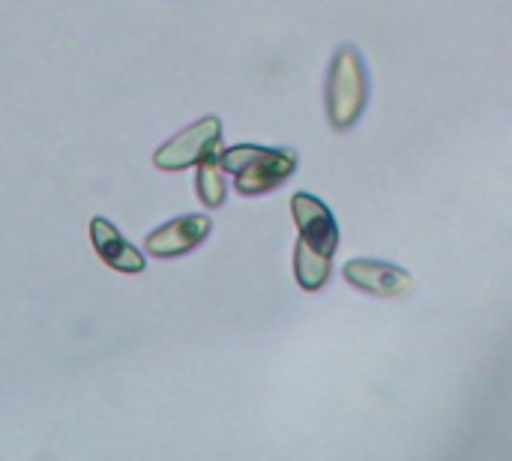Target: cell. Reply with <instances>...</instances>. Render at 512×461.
I'll use <instances>...</instances> for the list:
<instances>
[{"label": "cell", "instance_id": "1", "mask_svg": "<svg viewBox=\"0 0 512 461\" xmlns=\"http://www.w3.org/2000/svg\"><path fill=\"white\" fill-rule=\"evenodd\" d=\"M291 213L300 228V240L294 249V276L300 288L318 291L327 285L333 270V255L339 249V225L330 207L309 192H297L291 198Z\"/></svg>", "mask_w": 512, "mask_h": 461}, {"label": "cell", "instance_id": "2", "mask_svg": "<svg viewBox=\"0 0 512 461\" xmlns=\"http://www.w3.org/2000/svg\"><path fill=\"white\" fill-rule=\"evenodd\" d=\"M219 162L228 174H234V186L246 198L279 189L297 171V156L291 150L258 144H237L231 150H222Z\"/></svg>", "mask_w": 512, "mask_h": 461}, {"label": "cell", "instance_id": "3", "mask_svg": "<svg viewBox=\"0 0 512 461\" xmlns=\"http://www.w3.org/2000/svg\"><path fill=\"white\" fill-rule=\"evenodd\" d=\"M369 99V72L354 45H342L327 78V114L336 129H351Z\"/></svg>", "mask_w": 512, "mask_h": 461}, {"label": "cell", "instance_id": "4", "mask_svg": "<svg viewBox=\"0 0 512 461\" xmlns=\"http://www.w3.org/2000/svg\"><path fill=\"white\" fill-rule=\"evenodd\" d=\"M219 141H222V123L219 117H204L198 123H192L189 129L177 132L171 141H165L153 162L162 171H183L192 165H201L204 159H213L219 153Z\"/></svg>", "mask_w": 512, "mask_h": 461}, {"label": "cell", "instance_id": "5", "mask_svg": "<svg viewBox=\"0 0 512 461\" xmlns=\"http://www.w3.org/2000/svg\"><path fill=\"white\" fill-rule=\"evenodd\" d=\"M210 228L213 222L201 213H192V216H180L162 228H156L147 240H144V249L153 255V258H180L192 249H198L207 237H210Z\"/></svg>", "mask_w": 512, "mask_h": 461}, {"label": "cell", "instance_id": "6", "mask_svg": "<svg viewBox=\"0 0 512 461\" xmlns=\"http://www.w3.org/2000/svg\"><path fill=\"white\" fill-rule=\"evenodd\" d=\"M345 279L375 297H405L414 291V279L408 270L387 264V261H369V258H354L345 264Z\"/></svg>", "mask_w": 512, "mask_h": 461}, {"label": "cell", "instance_id": "7", "mask_svg": "<svg viewBox=\"0 0 512 461\" xmlns=\"http://www.w3.org/2000/svg\"><path fill=\"white\" fill-rule=\"evenodd\" d=\"M90 240H93L96 255L117 273H141L147 267L144 255L105 216H96L90 222Z\"/></svg>", "mask_w": 512, "mask_h": 461}, {"label": "cell", "instance_id": "8", "mask_svg": "<svg viewBox=\"0 0 512 461\" xmlns=\"http://www.w3.org/2000/svg\"><path fill=\"white\" fill-rule=\"evenodd\" d=\"M222 162L213 156V159H204L198 165V180H195V189H198V198L207 204V207H222L225 204V174H222Z\"/></svg>", "mask_w": 512, "mask_h": 461}]
</instances>
